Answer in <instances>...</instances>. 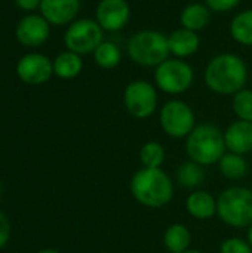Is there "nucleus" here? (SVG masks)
<instances>
[{"mask_svg":"<svg viewBox=\"0 0 252 253\" xmlns=\"http://www.w3.org/2000/svg\"><path fill=\"white\" fill-rule=\"evenodd\" d=\"M203 77L212 92L218 95H235L245 87L248 68L239 55L220 53L208 62Z\"/></svg>","mask_w":252,"mask_h":253,"instance_id":"f257e3e1","label":"nucleus"},{"mask_svg":"<svg viewBox=\"0 0 252 253\" xmlns=\"http://www.w3.org/2000/svg\"><path fill=\"white\" fill-rule=\"evenodd\" d=\"M131 193L140 205L160 209L172 200L174 184L168 173L160 168H143L137 170L131 179Z\"/></svg>","mask_w":252,"mask_h":253,"instance_id":"f03ea898","label":"nucleus"},{"mask_svg":"<svg viewBox=\"0 0 252 253\" xmlns=\"http://www.w3.org/2000/svg\"><path fill=\"white\" fill-rule=\"evenodd\" d=\"M226 150L224 133L211 123L196 126L186 138V153L189 159L202 166L218 163L226 154Z\"/></svg>","mask_w":252,"mask_h":253,"instance_id":"7ed1b4c3","label":"nucleus"},{"mask_svg":"<svg viewBox=\"0 0 252 253\" xmlns=\"http://www.w3.org/2000/svg\"><path fill=\"white\" fill-rule=\"evenodd\" d=\"M128 56L138 65L157 67L165 62L169 55L168 36L156 30H141L137 31L128 40Z\"/></svg>","mask_w":252,"mask_h":253,"instance_id":"20e7f679","label":"nucleus"},{"mask_svg":"<svg viewBox=\"0 0 252 253\" xmlns=\"http://www.w3.org/2000/svg\"><path fill=\"white\" fill-rule=\"evenodd\" d=\"M217 215L233 228H250L252 225V190L247 187H230L217 199Z\"/></svg>","mask_w":252,"mask_h":253,"instance_id":"39448f33","label":"nucleus"},{"mask_svg":"<svg viewBox=\"0 0 252 253\" xmlns=\"http://www.w3.org/2000/svg\"><path fill=\"white\" fill-rule=\"evenodd\" d=\"M195 80L192 65L180 58H168L156 67L154 82L156 87L168 95H180L187 92Z\"/></svg>","mask_w":252,"mask_h":253,"instance_id":"423d86ee","label":"nucleus"},{"mask_svg":"<svg viewBox=\"0 0 252 253\" xmlns=\"http://www.w3.org/2000/svg\"><path fill=\"white\" fill-rule=\"evenodd\" d=\"M104 42V30L97 19L82 18L73 21L64 36V43L68 50L77 55L94 53L95 49Z\"/></svg>","mask_w":252,"mask_h":253,"instance_id":"0eeeda50","label":"nucleus"},{"mask_svg":"<svg viewBox=\"0 0 252 253\" xmlns=\"http://www.w3.org/2000/svg\"><path fill=\"white\" fill-rule=\"evenodd\" d=\"M159 122L163 132L175 139L187 138L196 127L195 111L187 102L180 99H171L162 107Z\"/></svg>","mask_w":252,"mask_h":253,"instance_id":"6e6552de","label":"nucleus"},{"mask_svg":"<svg viewBox=\"0 0 252 253\" xmlns=\"http://www.w3.org/2000/svg\"><path fill=\"white\" fill-rule=\"evenodd\" d=\"M157 89L146 80L131 82L123 92V102L128 113L135 119H149L157 108Z\"/></svg>","mask_w":252,"mask_h":253,"instance_id":"1a4fd4ad","label":"nucleus"},{"mask_svg":"<svg viewBox=\"0 0 252 253\" xmlns=\"http://www.w3.org/2000/svg\"><path fill=\"white\" fill-rule=\"evenodd\" d=\"M16 74L27 84H43L53 74V61L42 53H27L18 61Z\"/></svg>","mask_w":252,"mask_h":253,"instance_id":"9d476101","label":"nucleus"},{"mask_svg":"<svg viewBox=\"0 0 252 253\" xmlns=\"http://www.w3.org/2000/svg\"><path fill=\"white\" fill-rule=\"evenodd\" d=\"M95 19L104 31H119L131 19V6L126 0H100Z\"/></svg>","mask_w":252,"mask_h":253,"instance_id":"9b49d317","label":"nucleus"},{"mask_svg":"<svg viewBox=\"0 0 252 253\" xmlns=\"http://www.w3.org/2000/svg\"><path fill=\"white\" fill-rule=\"evenodd\" d=\"M49 34L50 24L42 15L34 13L24 16L15 28L16 40L27 47L42 46L49 39Z\"/></svg>","mask_w":252,"mask_h":253,"instance_id":"f8f14e48","label":"nucleus"},{"mask_svg":"<svg viewBox=\"0 0 252 253\" xmlns=\"http://www.w3.org/2000/svg\"><path fill=\"white\" fill-rule=\"evenodd\" d=\"M39 9L49 24L67 25L76 19L80 10V0H42Z\"/></svg>","mask_w":252,"mask_h":253,"instance_id":"ddd939ff","label":"nucleus"},{"mask_svg":"<svg viewBox=\"0 0 252 253\" xmlns=\"http://www.w3.org/2000/svg\"><path fill=\"white\" fill-rule=\"evenodd\" d=\"M226 147L230 153L247 154L252 151V122L236 120L224 132Z\"/></svg>","mask_w":252,"mask_h":253,"instance_id":"4468645a","label":"nucleus"},{"mask_svg":"<svg viewBox=\"0 0 252 253\" xmlns=\"http://www.w3.org/2000/svg\"><path fill=\"white\" fill-rule=\"evenodd\" d=\"M168 44H169L171 55L181 59V58L192 56L198 52L201 46V37L198 33L181 27L168 36Z\"/></svg>","mask_w":252,"mask_h":253,"instance_id":"2eb2a0df","label":"nucleus"},{"mask_svg":"<svg viewBox=\"0 0 252 253\" xmlns=\"http://www.w3.org/2000/svg\"><path fill=\"white\" fill-rule=\"evenodd\" d=\"M186 209L195 219L206 221L217 215V200L211 193L198 190L187 197Z\"/></svg>","mask_w":252,"mask_h":253,"instance_id":"dca6fc26","label":"nucleus"},{"mask_svg":"<svg viewBox=\"0 0 252 253\" xmlns=\"http://www.w3.org/2000/svg\"><path fill=\"white\" fill-rule=\"evenodd\" d=\"M211 21V10L203 3H190L180 13V24L183 28L195 33L208 27Z\"/></svg>","mask_w":252,"mask_h":253,"instance_id":"f3484780","label":"nucleus"},{"mask_svg":"<svg viewBox=\"0 0 252 253\" xmlns=\"http://www.w3.org/2000/svg\"><path fill=\"white\" fill-rule=\"evenodd\" d=\"M192 233L184 224H172L165 230L163 246L169 253H184L190 249Z\"/></svg>","mask_w":252,"mask_h":253,"instance_id":"a211bd4d","label":"nucleus"},{"mask_svg":"<svg viewBox=\"0 0 252 253\" xmlns=\"http://www.w3.org/2000/svg\"><path fill=\"white\" fill-rule=\"evenodd\" d=\"M82 68H83V61L80 55L71 50H65L59 53L53 61V74L64 80L77 77L82 73Z\"/></svg>","mask_w":252,"mask_h":253,"instance_id":"6ab92c4d","label":"nucleus"},{"mask_svg":"<svg viewBox=\"0 0 252 253\" xmlns=\"http://www.w3.org/2000/svg\"><path fill=\"white\" fill-rule=\"evenodd\" d=\"M218 168L221 175L232 181L242 179L248 173V162L245 160V157L242 154L230 151L221 157V160L218 162Z\"/></svg>","mask_w":252,"mask_h":253,"instance_id":"aec40b11","label":"nucleus"},{"mask_svg":"<svg viewBox=\"0 0 252 253\" xmlns=\"http://www.w3.org/2000/svg\"><path fill=\"white\" fill-rule=\"evenodd\" d=\"M230 34L239 44L252 46V9L239 12L230 22Z\"/></svg>","mask_w":252,"mask_h":253,"instance_id":"412c9836","label":"nucleus"},{"mask_svg":"<svg viewBox=\"0 0 252 253\" xmlns=\"http://www.w3.org/2000/svg\"><path fill=\"white\" fill-rule=\"evenodd\" d=\"M205 176L203 166L193 160L184 162L177 169V182L184 188H198L205 181Z\"/></svg>","mask_w":252,"mask_h":253,"instance_id":"4be33fe9","label":"nucleus"},{"mask_svg":"<svg viewBox=\"0 0 252 253\" xmlns=\"http://www.w3.org/2000/svg\"><path fill=\"white\" fill-rule=\"evenodd\" d=\"M94 61L95 64L102 70H113L116 68L122 61L120 49L113 42H102L94 52Z\"/></svg>","mask_w":252,"mask_h":253,"instance_id":"5701e85b","label":"nucleus"},{"mask_svg":"<svg viewBox=\"0 0 252 253\" xmlns=\"http://www.w3.org/2000/svg\"><path fill=\"white\" fill-rule=\"evenodd\" d=\"M165 157H166V151H165L163 145L156 141L146 142L140 150V162H141L143 168L157 169L163 165Z\"/></svg>","mask_w":252,"mask_h":253,"instance_id":"b1692460","label":"nucleus"},{"mask_svg":"<svg viewBox=\"0 0 252 253\" xmlns=\"http://www.w3.org/2000/svg\"><path fill=\"white\" fill-rule=\"evenodd\" d=\"M233 111L238 116L239 120L252 122V90L251 89H242L238 93L233 95Z\"/></svg>","mask_w":252,"mask_h":253,"instance_id":"393cba45","label":"nucleus"},{"mask_svg":"<svg viewBox=\"0 0 252 253\" xmlns=\"http://www.w3.org/2000/svg\"><path fill=\"white\" fill-rule=\"evenodd\" d=\"M220 253H252V248L248 240L239 237H230L221 243Z\"/></svg>","mask_w":252,"mask_h":253,"instance_id":"a878e982","label":"nucleus"},{"mask_svg":"<svg viewBox=\"0 0 252 253\" xmlns=\"http://www.w3.org/2000/svg\"><path fill=\"white\" fill-rule=\"evenodd\" d=\"M242 0H205V4L209 7V10L217 13H224L229 10H233L239 6Z\"/></svg>","mask_w":252,"mask_h":253,"instance_id":"bb28decb","label":"nucleus"},{"mask_svg":"<svg viewBox=\"0 0 252 253\" xmlns=\"http://www.w3.org/2000/svg\"><path fill=\"white\" fill-rule=\"evenodd\" d=\"M9 236H10V225H9V221H7V218L0 212V249L7 243Z\"/></svg>","mask_w":252,"mask_h":253,"instance_id":"cd10ccee","label":"nucleus"},{"mask_svg":"<svg viewBox=\"0 0 252 253\" xmlns=\"http://www.w3.org/2000/svg\"><path fill=\"white\" fill-rule=\"evenodd\" d=\"M13 1L22 10H34V9L40 7L42 0H13Z\"/></svg>","mask_w":252,"mask_h":253,"instance_id":"c85d7f7f","label":"nucleus"},{"mask_svg":"<svg viewBox=\"0 0 252 253\" xmlns=\"http://www.w3.org/2000/svg\"><path fill=\"white\" fill-rule=\"evenodd\" d=\"M247 240H248V243L251 245L252 248V225L250 227V230H248V239H247Z\"/></svg>","mask_w":252,"mask_h":253,"instance_id":"c756f323","label":"nucleus"},{"mask_svg":"<svg viewBox=\"0 0 252 253\" xmlns=\"http://www.w3.org/2000/svg\"><path fill=\"white\" fill-rule=\"evenodd\" d=\"M37 253H59L58 251H53V249H45V251H40Z\"/></svg>","mask_w":252,"mask_h":253,"instance_id":"7c9ffc66","label":"nucleus"},{"mask_svg":"<svg viewBox=\"0 0 252 253\" xmlns=\"http://www.w3.org/2000/svg\"><path fill=\"white\" fill-rule=\"evenodd\" d=\"M184 253H202L201 251H196V249H189V251H186Z\"/></svg>","mask_w":252,"mask_h":253,"instance_id":"2f4dec72","label":"nucleus"},{"mask_svg":"<svg viewBox=\"0 0 252 253\" xmlns=\"http://www.w3.org/2000/svg\"><path fill=\"white\" fill-rule=\"evenodd\" d=\"M0 190H1V185H0Z\"/></svg>","mask_w":252,"mask_h":253,"instance_id":"473e14b6","label":"nucleus"}]
</instances>
